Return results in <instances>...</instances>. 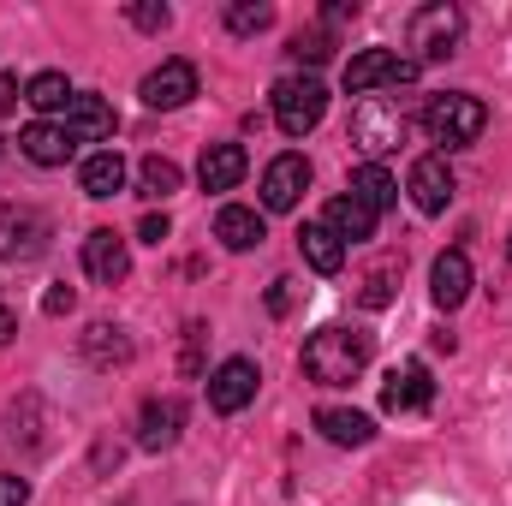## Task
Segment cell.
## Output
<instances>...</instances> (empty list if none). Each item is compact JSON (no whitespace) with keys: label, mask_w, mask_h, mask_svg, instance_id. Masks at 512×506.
Segmentation results:
<instances>
[{"label":"cell","mask_w":512,"mask_h":506,"mask_svg":"<svg viewBox=\"0 0 512 506\" xmlns=\"http://www.w3.org/2000/svg\"><path fill=\"white\" fill-rule=\"evenodd\" d=\"M84 358H90L96 370H120V364H131V334L114 328V322H96V328L84 334Z\"/></svg>","instance_id":"cb8c5ba5"},{"label":"cell","mask_w":512,"mask_h":506,"mask_svg":"<svg viewBox=\"0 0 512 506\" xmlns=\"http://www.w3.org/2000/svg\"><path fill=\"white\" fill-rule=\"evenodd\" d=\"M179 179H185V173H179V161H167V155H143V161H137V191H143L149 203H167V197L179 191Z\"/></svg>","instance_id":"484cf974"},{"label":"cell","mask_w":512,"mask_h":506,"mask_svg":"<svg viewBox=\"0 0 512 506\" xmlns=\"http://www.w3.org/2000/svg\"><path fill=\"white\" fill-rule=\"evenodd\" d=\"M143 108H155V114H173V108H185L191 96H197V66L191 60H161L149 78H143Z\"/></svg>","instance_id":"ba28073f"},{"label":"cell","mask_w":512,"mask_h":506,"mask_svg":"<svg viewBox=\"0 0 512 506\" xmlns=\"http://www.w3.org/2000/svg\"><path fill=\"white\" fill-rule=\"evenodd\" d=\"M268 310H274V316L292 310V280H274V286H268Z\"/></svg>","instance_id":"d590c367"},{"label":"cell","mask_w":512,"mask_h":506,"mask_svg":"<svg viewBox=\"0 0 512 506\" xmlns=\"http://www.w3.org/2000/svg\"><path fill=\"white\" fill-rule=\"evenodd\" d=\"M304 191H310V161L304 155H274L268 173H262V209L286 215V209L304 203Z\"/></svg>","instance_id":"9c48e42d"},{"label":"cell","mask_w":512,"mask_h":506,"mask_svg":"<svg viewBox=\"0 0 512 506\" xmlns=\"http://www.w3.org/2000/svg\"><path fill=\"white\" fill-rule=\"evenodd\" d=\"M179 429H185V399H149L143 405V417H137V447L143 453H167L173 441H179Z\"/></svg>","instance_id":"7c38bea8"},{"label":"cell","mask_w":512,"mask_h":506,"mask_svg":"<svg viewBox=\"0 0 512 506\" xmlns=\"http://www.w3.org/2000/svg\"><path fill=\"white\" fill-rule=\"evenodd\" d=\"M78 185H84V197H96V203L120 197V191H126V155H120V149H96V155L78 167Z\"/></svg>","instance_id":"ac0fdd59"},{"label":"cell","mask_w":512,"mask_h":506,"mask_svg":"<svg viewBox=\"0 0 512 506\" xmlns=\"http://www.w3.org/2000/svg\"><path fill=\"white\" fill-rule=\"evenodd\" d=\"M84 274H90L96 286H120L131 274V245L114 227H96V233L84 239Z\"/></svg>","instance_id":"30bf717a"},{"label":"cell","mask_w":512,"mask_h":506,"mask_svg":"<svg viewBox=\"0 0 512 506\" xmlns=\"http://www.w3.org/2000/svg\"><path fill=\"white\" fill-rule=\"evenodd\" d=\"M399 274H405V262H399V256H382V262L358 280V304H364V310H387V304H393Z\"/></svg>","instance_id":"4316f807"},{"label":"cell","mask_w":512,"mask_h":506,"mask_svg":"<svg viewBox=\"0 0 512 506\" xmlns=\"http://www.w3.org/2000/svg\"><path fill=\"white\" fill-rule=\"evenodd\" d=\"M328 227H334V239H340V245H370V239H376V209H370V203H358V197L346 191V197H334V203H328Z\"/></svg>","instance_id":"d6986e66"},{"label":"cell","mask_w":512,"mask_h":506,"mask_svg":"<svg viewBox=\"0 0 512 506\" xmlns=\"http://www.w3.org/2000/svg\"><path fill=\"white\" fill-rule=\"evenodd\" d=\"M126 18L137 24V30H167V24H173V6H161V0H137V6H126Z\"/></svg>","instance_id":"4dcf8cb0"},{"label":"cell","mask_w":512,"mask_h":506,"mask_svg":"<svg viewBox=\"0 0 512 506\" xmlns=\"http://www.w3.org/2000/svg\"><path fill=\"white\" fill-rule=\"evenodd\" d=\"M507 256H512V239H507Z\"/></svg>","instance_id":"ab89813d"},{"label":"cell","mask_w":512,"mask_h":506,"mask_svg":"<svg viewBox=\"0 0 512 506\" xmlns=\"http://www.w3.org/2000/svg\"><path fill=\"white\" fill-rule=\"evenodd\" d=\"M54 239V221L36 203H0V262H36Z\"/></svg>","instance_id":"277c9868"},{"label":"cell","mask_w":512,"mask_h":506,"mask_svg":"<svg viewBox=\"0 0 512 506\" xmlns=\"http://www.w3.org/2000/svg\"><path fill=\"white\" fill-rule=\"evenodd\" d=\"M66 131H72V143H108V137H114V108H108L102 96H72Z\"/></svg>","instance_id":"ffe728a7"},{"label":"cell","mask_w":512,"mask_h":506,"mask_svg":"<svg viewBox=\"0 0 512 506\" xmlns=\"http://www.w3.org/2000/svg\"><path fill=\"white\" fill-rule=\"evenodd\" d=\"M399 137H405V114H399V102H382V96H364L358 108H352V143L376 161L387 149H399Z\"/></svg>","instance_id":"52a82bcc"},{"label":"cell","mask_w":512,"mask_h":506,"mask_svg":"<svg viewBox=\"0 0 512 506\" xmlns=\"http://www.w3.org/2000/svg\"><path fill=\"white\" fill-rule=\"evenodd\" d=\"M12 334H18V316H12V310H0V346H6Z\"/></svg>","instance_id":"f35d334b"},{"label":"cell","mask_w":512,"mask_h":506,"mask_svg":"<svg viewBox=\"0 0 512 506\" xmlns=\"http://www.w3.org/2000/svg\"><path fill=\"white\" fill-rule=\"evenodd\" d=\"M298 251H304V262H310L316 274H340V262H346V245L334 239V227H328V221H304Z\"/></svg>","instance_id":"603a6c76"},{"label":"cell","mask_w":512,"mask_h":506,"mask_svg":"<svg viewBox=\"0 0 512 506\" xmlns=\"http://www.w3.org/2000/svg\"><path fill=\"white\" fill-rule=\"evenodd\" d=\"M245 167H251V155L239 143H209L197 161V179H203V191H233L245 179Z\"/></svg>","instance_id":"e0dca14e"},{"label":"cell","mask_w":512,"mask_h":506,"mask_svg":"<svg viewBox=\"0 0 512 506\" xmlns=\"http://www.w3.org/2000/svg\"><path fill=\"white\" fill-rule=\"evenodd\" d=\"M370 358H376V334L370 328H346V322H328V328H316L310 340H304V376L316 381V387H352V381L370 370Z\"/></svg>","instance_id":"6da1fadb"},{"label":"cell","mask_w":512,"mask_h":506,"mask_svg":"<svg viewBox=\"0 0 512 506\" xmlns=\"http://www.w3.org/2000/svg\"><path fill=\"white\" fill-rule=\"evenodd\" d=\"M382 405H387V411H399V417H405V411H429V405H435L429 364H417V358H411V364H399V370L387 376V387H382Z\"/></svg>","instance_id":"4fadbf2b"},{"label":"cell","mask_w":512,"mask_h":506,"mask_svg":"<svg viewBox=\"0 0 512 506\" xmlns=\"http://www.w3.org/2000/svg\"><path fill=\"white\" fill-rule=\"evenodd\" d=\"M322 18H328V24H340V18H358V0H334Z\"/></svg>","instance_id":"74e56055"},{"label":"cell","mask_w":512,"mask_h":506,"mask_svg":"<svg viewBox=\"0 0 512 506\" xmlns=\"http://www.w3.org/2000/svg\"><path fill=\"white\" fill-rule=\"evenodd\" d=\"M256 381L262 376H256L251 358H227V364L209 376V405H215L221 417H239V411L256 399Z\"/></svg>","instance_id":"8fae6325"},{"label":"cell","mask_w":512,"mask_h":506,"mask_svg":"<svg viewBox=\"0 0 512 506\" xmlns=\"http://www.w3.org/2000/svg\"><path fill=\"white\" fill-rule=\"evenodd\" d=\"M12 108H18V78H12V72H0V120H6Z\"/></svg>","instance_id":"8d00e7d4"},{"label":"cell","mask_w":512,"mask_h":506,"mask_svg":"<svg viewBox=\"0 0 512 506\" xmlns=\"http://www.w3.org/2000/svg\"><path fill=\"white\" fill-rule=\"evenodd\" d=\"M429 298H435V310H459V304L471 298V256L465 251L435 256V268H429Z\"/></svg>","instance_id":"9a60e30c"},{"label":"cell","mask_w":512,"mask_h":506,"mask_svg":"<svg viewBox=\"0 0 512 506\" xmlns=\"http://www.w3.org/2000/svg\"><path fill=\"white\" fill-rule=\"evenodd\" d=\"M352 197H358V203H370V209L382 215V209H393V203H399V179L387 173L382 161H364V167L352 173Z\"/></svg>","instance_id":"d4e9b609"},{"label":"cell","mask_w":512,"mask_h":506,"mask_svg":"<svg viewBox=\"0 0 512 506\" xmlns=\"http://www.w3.org/2000/svg\"><path fill=\"white\" fill-rule=\"evenodd\" d=\"M203 334H209L203 322H185V358H179V364H185V376H197V370H203Z\"/></svg>","instance_id":"1f68e13d"},{"label":"cell","mask_w":512,"mask_h":506,"mask_svg":"<svg viewBox=\"0 0 512 506\" xmlns=\"http://www.w3.org/2000/svg\"><path fill=\"white\" fill-rule=\"evenodd\" d=\"M417 78V60L411 54H393V48H364L346 60V90L352 96H376V90H405Z\"/></svg>","instance_id":"8992f818"},{"label":"cell","mask_w":512,"mask_h":506,"mask_svg":"<svg viewBox=\"0 0 512 506\" xmlns=\"http://www.w3.org/2000/svg\"><path fill=\"white\" fill-rule=\"evenodd\" d=\"M316 429H322V441H334V447H370V435H376V423H370L364 411H340V405L316 411Z\"/></svg>","instance_id":"7402d4cb"},{"label":"cell","mask_w":512,"mask_h":506,"mask_svg":"<svg viewBox=\"0 0 512 506\" xmlns=\"http://www.w3.org/2000/svg\"><path fill=\"white\" fill-rule=\"evenodd\" d=\"M72 304H78V292H72V286H48V298H42V310H48V316H66Z\"/></svg>","instance_id":"e575fe53"},{"label":"cell","mask_w":512,"mask_h":506,"mask_svg":"<svg viewBox=\"0 0 512 506\" xmlns=\"http://www.w3.org/2000/svg\"><path fill=\"white\" fill-rule=\"evenodd\" d=\"M18 149H24V161H36V167H66L72 161V131L54 126V120H36V126L18 131Z\"/></svg>","instance_id":"2e32d148"},{"label":"cell","mask_w":512,"mask_h":506,"mask_svg":"<svg viewBox=\"0 0 512 506\" xmlns=\"http://www.w3.org/2000/svg\"><path fill=\"white\" fill-rule=\"evenodd\" d=\"M268 24H274V6L268 0H233L227 6V30L233 36H262Z\"/></svg>","instance_id":"f1b7e54d"},{"label":"cell","mask_w":512,"mask_h":506,"mask_svg":"<svg viewBox=\"0 0 512 506\" xmlns=\"http://www.w3.org/2000/svg\"><path fill=\"white\" fill-rule=\"evenodd\" d=\"M423 126L435 143H447V149H465V143H477L483 131H489V108L477 102V96H459V90H447V96H429V108H423Z\"/></svg>","instance_id":"3957f363"},{"label":"cell","mask_w":512,"mask_h":506,"mask_svg":"<svg viewBox=\"0 0 512 506\" xmlns=\"http://www.w3.org/2000/svg\"><path fill=\"white\" fill-rule=\"evenodd\" d=\"M24 102H30L36 114H60V108H72V84H66L60 72H36V78L24 84Z\"/></svg>","instance_id":"83f0119b"},{"label":"cell","mask_w":512,"mask_h":506,"mask_svg":"<svg viewBox=\"0 0 512 506\" xmlns=\"http://www.w3.org/2000/svg\"><path fill=\"white\" fill-rule=\"evenodd\" d=\"M411 203L423 209V215H441L447 203H453V167H447V155H423L417 167H411Z\"/></svg>","instance_id":"5bb4252c"},{"label":"cell","mask_w":512,"mask_h":506,"mask_svg":"<svg viewBox=\"0 0 512 506\" xmlns=\"http://www.w3.org/2000/svg\"><path fill=\"white\" fill-rule=\"evenodd\" d=\"M459 36H465V12H459L453 0H429V6H417L411 24H405V42H411V60H417V66L447 60V54L459 48Z\"/></svg>","instance_id":"7a4b0ae2"},{"label":"cell","mask_w":512,"mask_h":506,"mask_svg":"<svg viewBox=\"0 0 512 506\" xmlns=\"http://www.w3.org/2000/svg\"><path fill=\"white\" fill-rule=\"evenodd\" d=\"M215 239H221L227 251L245 256V251H256V245L268 239V227H262V215H256V209H239V203H227V209L215 215Z\"/></svg>","instance_id":"44dd1931"},{"label":"cell","mask_w":512,"mask_h":506,"mask_svg":"<svg viewBox=\"0 0 512 506\" xmlns=\"http://www.w3.org/2000/svg\"><path fill=\"white\" fill-rule=\"evenodd\" d=\"M286 54H292L298 66H304V60H310V66H322V60L334 54V30H328V24H316V30H298Z\"/></svg>","instance_id":"f546056e"},{"label":"cell","mask_w":512,"mask_h":506,"mask_svg":"<svg viewBox=\"0 0 512 506\" xmlns=\"http://www.w3.org/2000/svg\"><path fill=\"white\" fill-rule=\"evenodd\" d=\"M167 233H173L167 215H143V221H137V239H143V245H167Z\"/></svg>","instance_id":"d6a6232c"},{"label":"cell","mask_w":512,"mask_h":506,"mask_svg":"<svg viewBox=\"0 0 512 506\" xmlns=\"http://www.w3.org/2000/svg\"><path fill=\"white\" fill-rule=\"evenodd\" d=\"M322 114H328V90H322V78H280V84H274V126L286 131V137L316 131L322 126Z\"/></svg>","instance_id":"5b68a950"},{"label":"cell","mask_w":512,"mask_h":506,"mask_svg":"<svg viewBox=\"0 0 512 506\" xmlns=\"http://www.w3.org/2000/svg\"><path fill=\"white\" fill-rule=\"evenodd\" d=\"M30 501V483H24V477H6V471H0V506H24Z\"/></svg>","instance_id":"836d02e7"}]
</instances>
